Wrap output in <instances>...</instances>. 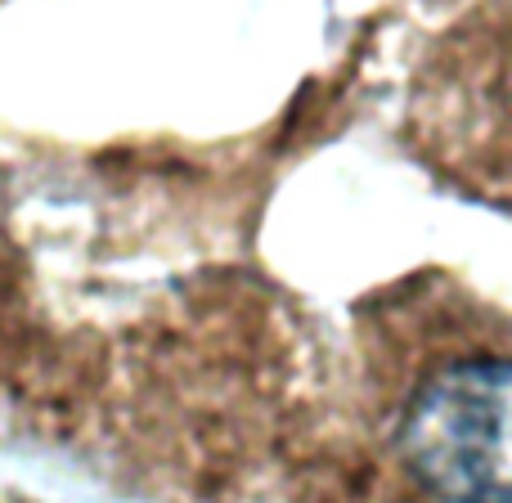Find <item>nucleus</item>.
Masks as SVG:
<instances>
[{"label":"nucleus","instance_id":"f257e3e1","mask_svg":"<svg viewBox=\"0 0 512 503\" xmlns=\"http://www.w3.org/2000/svg\"><path fill=\"white\" fill-rule=\"evenodd\" d=\"M508 364L468 360L436 373L409 405L405 454L450 503H508Z\"/></svg>","mask_w":512,"mask_h":503}]
</instances>
